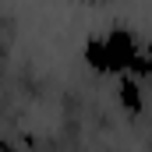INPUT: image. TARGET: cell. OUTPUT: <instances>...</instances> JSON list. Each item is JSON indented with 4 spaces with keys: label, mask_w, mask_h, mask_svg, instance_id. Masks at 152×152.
<instances>
[{
    "label": "cell",
    "mask_w": 152,
    "mask_h": 152,
    "mask_svg": "<svg viewBox=\"0 0 152 152\" xmlns=\"http://www.w3.org/2000/svg\"><path fill=\"white\" fill-rule=\"evenodd\" d=\"M120 85H117V99H120V106L127 110V113H142V81L138 78H131V75H120L117 78Z\"/></svg>",
    "instance_id": "2"
},
{
    "label": "cell",
    "mask_w": 152,
    "mask_h": 152,
    "mask_svg": "<svg viewBox=\"0 0 152 152\" xmlns=\"http://www.w3.org/2000/svg\"><path fill=\"white\" fill-rule=\"evenodd\" d=\"M142 50H145V42L138 39L134 28L113 25V28L103 32V36H88V39H85L81 57H85V64H88L96 75L120 78V75L131 71V64H134V57H138Z\"/></svg>",
    "instance_id": "1"
},
{
    "label": "cell",
    "mask_w": 152,
    "mask_h": 152,
    "mask_svg": "<svg viewBox=\"0 0 152 152\" xmlns=\"http://www.w3.org/2000/svg\"><path fill=\"white\" fill-rule=\"evenodd\" d=\"M81 4H106V0H81Z\"/></svg>",
    "instance_id": "3"
}]
</instances>
